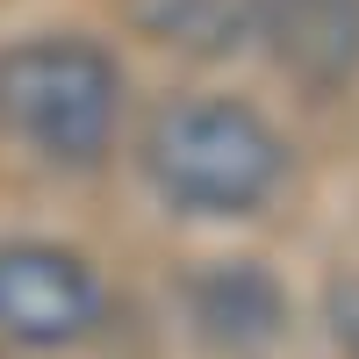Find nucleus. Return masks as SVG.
<instances>
[{"label": "nucleus", "mask_w": 359, "mask_h": 359, "mask_svg": "<svg viewBox=\"0 0 359 359\" xmlns=\"http://www.w3.org/2000/svg\"><path fill=\"white\" fill-rule=\"evenodd\" d=\"M0 123L57 165H94L123 123V72L86 36H29L0 50Z\"/></svg>", "instance_id": "2"}, {"label": "nucleus", "mask_w": 359, "mask_h": 359, "mask_svg": "<svg viewBox=\"0 0 359 359\" xmlns=\"http://www.w3.org/2000/svg\"><path fill=\"white\" fill-rule=\"evenodd\" d=\"M331 323H338V338L359 352V280H338L331 287Z\"/></svg>", "instance_id": "7"}, {"label": "nucleus", "mask_w": 359, "mask_h": 359, "mask_svg": "<svg viewBox=\"0 0 359 359\" xmlns=\"http://www.w3.org/2000/svg\"><path fill=\"white\" fill-rule=\"evenodd\" d=\"M245 8H252L259 43L294 79L338 94L359 72V0H245Z\"/></svg>", "instance_id": "4"}, {"label": "nucleus", "mask_w": 359, "mask_h": 359, "mask_svg": "<svg viewBox=\"0 0 359 359\" xmlns=\"http://www.w3.org/2000/svg\"><path fill=\"white\" fill-rule=\"evenodd\" d=\"M187 302H194L201 338L223 345V352H266L280 338V323H287V294L259 259H223L216 273L194 280Z\"/></svg>", "instance_id": "5"}, {"label": "nucleus", "mask_w": 359, "mask_h": 359, "mask_svg": "<svg viewBox=\"0 0 359 359\" xmlns=\"http://www.w3.org/2000/svg\"><path fill=\"white\" fill-rule=\"evenodd\" d=\"M144 172L180 216H259L287 180V144L245 101H165L144 130Z\"/></svg>", "instance_id": "1"}, {"label": "nucleus", "mask_w": 359, "mask_h": 359, "mask_svg": "<svg viewBox=\"0 0 359 359\" xmlns=\"http://www.w3.org/2000/svg\"><path fill=\"white\" fill-rule=\"evenodd\" d=\"M108 294L101 273L65 245H43V237H22V245H0V338L15 345H79L101 323Z\"/></svg>", "instance_id": "3"}, {"label": "nucleus", "mask_w": 359, "mask_h": 359, "mask_svg": "<svg viewBox=\"0 0 359 359\" xmlns=\"http://www.w3.org/2000/svg\"><path fill=\"white\" fill-rule=\"evenodd\" d=\"M137 15V29L151 43H172V50H230L237 36L252 29V8L245 0H123Z\"/></svg>", "instance_id": "6"}]
</instances>
